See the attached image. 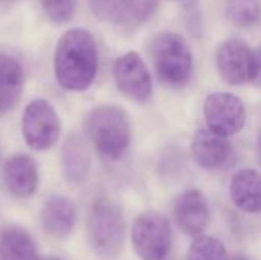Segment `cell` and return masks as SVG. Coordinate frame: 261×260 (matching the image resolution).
Returning <instances> with one entry per match:
<instances>
[{
    "label": "cell",
    "mask_w": 261,
    "mask_h": 260,
    "mask_svg": "<svg viewBox=\"0 0 261 260\" xmlns=\"http://www.w3.org/2000/svg\"><path fill=\"white\" fill-rule=\"evenodd\" d=\"M203 115L208 127L223 136L239 133L246 124V107L231 92H213L205 98Z\"/></svg>",
    "instance_id": "ba28073f"
},
{
    "label": "cell",
    "mask_w": 261,
    "mask_h": 260,
    "mask_svg": "<svg viewBox=\"0 0 261 260\" xmlns=\"http://www.w3.org/2000/svg\"><path fill=\"white\" fill-rule=\"evenodd\" d=\"M87 241L93 253L104 260H115L125 242V219L118 204L96 201L87 218Z\"/></svg>",
    "instance_id": "277c9868"
},
{
    "label": "cell",
    "mask_w": 261,
    "mask_h": 260,
    "mask_svg": "<svg viewBox=\"0 0 261 260\" xmlns=\"http://www.w3.org/2000/svg\"><path fill=\"white\" fill-rule=\"evenodd\" d=\"M0 260H38L31 234L17 225L3 228L0 234Z\"/></svg>",
    "instance_id": "e0dca14e"
},
{
    "label": "cell",
    "mask_w": 261,
    "mask_h": 260,
    "mask_svg": "<svg viewBox=\"0 0 261 260\" xmlns=\"http://www.w3.org/2000/svg\"><path fill=\"white\" fill-rule=\"evenodd\" d=\"M159 2L161 0H121L116 21L130 26H141L151 18Z\"/></svg>",
    "instance_id": "d6986e66"
},
{
    "label": "cell",
    "mask_w": 261,
    "mask_h": 260,
    "mask_svg": "<svg viewBox=\"0 0 261 260\" xmlns=\"http://www.w3.org/2000/svg\"><path fill=\"white\" fill-rule=\"evenodd\" d=\"M174 219L187 236H200L210 222V205L205 195L197 188L184 192L174 204Z\"/></svg>",
    "instance_id": "30bf717a"
},
{
    "label": "cell",
    "mask_w": 261,
    "mask_h": 260,
    "mask_svg": "<svg viewBox=\"0 0 261 260\" xmlns=\"http://www.w3.org/2000/svg\"><path fill=\"white\" fill-rule=\"evenodd\" d=\"M41 260H64V259H61V257H55V256H50V257H44V259H41Z\"/></svg>",
    "instance_id": "603a6c76"
},
{
    "label": "cell",
    "mask_w": 261,
    "mask_h": 260,
    "mask_svg": "<svg viewBox=\"0 0 261 260\" xmlns=\"http://www.w3.org/2000/svg\"><path fill=\"white\" fill-rule=\"evenodd\" d=\"M191 153L199 167L203 170H217L223 167L232 153L228 136H223L210 127L199 129L191 141Z\"/></svg>",
    "instance_id": "8fae6325"
},
{
    "label": "cell",
    "mask_w": 261,
    "mask_h": 260,
    "mask_svg": "<svg viewBox=\"0 0 261 260\" xmlns=\"http://www.w3.org/2000/svg\"><path fill=\"white\" fill-rule=\"evenodd\" d=\"M229 198L236 208L243 213L261 211V173L254 169L236 172L229 182Z\"/></svg>",
    "instance_id": "4fadbf2b"
},
{
    "label": "cell",
    "mask_w": 261,
    "mask_h": 260,
    "mask_svg": "<svg viewBox=\"0 0 261 260\" xmlns=\"http://www.w3.org/2000/svg\"><path fill=\"white\" fill-rule=\"evenodd\" d=\"M24 84V72L20 63L0 52V116L9 113L17 104Z\"/></svg>",
    "instance_id": "2e32d148"
},
{
    "label": "cell",
    "mask_w": 261,
    "mask_h": 260,
    "mask_svg": "<svg viewBox=\"0 0 261 260\" xmlns=\"http://www.w3.org/2000/svg\"><path fill=\"white\" fill-rule=\"evenodd\" d=\"M260 153H261V139H260Z\"/></svg>",
    "instance_id": "d4e9b609"
},
{
    "label": "cell",
    "mask_w": 261,
    "mask_h": 260,
    "mask_svg": "<svg viewBox=\"0 0 261 260\" xmlns=\"http://www.w3.org/2000/svg\"><path fill=\"white\" fill-rule=\"evenodd\" d=\"M76 0H41L44 14L52 23H69L76 12Z\"/></svg>",
    "instance_id": "44dd1931"
},
{
    "label": "cell",
    "mask_w": 261,
    "mask_h": 260,
    "mask_svg": "<svg viewBox=\"0 0 261 260\" xmlns=\"http://www.w3.org/2000/svg\"><path fill=\"white\" fill-rule=\"evenodd\" d=\"M214 60L219 75L231 86H243L258 78V54L240 38L222 41L216 49Z\"/></svg>",
    "instance_id": "8992f818"
},
{
    "label": "cell",
    "mask_w": 261,
    "mask_h": 260,
    "mask_svg": "<svg viewBox=\"0 0 261 260\" xmlns=\"http://www.w3.org/2000/svg\"><path fill=\"white\" fill-rule=\"evenodd\" d=\"M113 75L118 90L135 103H145L151 98L153 81L147 63L136 52H127L116 58Z\"/></svg>",
    "instance_id": "9c48e42d"
},
{
    "label": "cell",
    "mask_w": 261,
    "mask_h": 260,
    "mask_svg": "<svg viewBox=\"0 0 261 260\" xmlns=\"http://www.w3.org/2000/svg\"><path fill=\"white\" fill-rule=\"evenodd\" d=\"M76 221L75 204L66 196H50L41 211V222L46 234L54 239L67 238Z\"/></svg>",
    "instance_id": "5bb4252c"
},
{
    "label": "cell",
    "mask_w": 261,
    "mask_h": 260,
    "mask_svg": "<svg viewBox=\"0 0 261 260\" xmlns=\"http://www.w3.org/2000/svg\"><path fill=\"white\" fill-rule=\"evenodd\" d=\"M150 58L161 83L179 89L193 75V52L188 41L176 32H159L150 41Z\"/></svg>",
    "instance_id": "3957f363"
},
{
    "label": "cell",
    "mask_w": 261,
    "mask_h": 260,
    "mask_svg": "<svg viewBox=\"0 0 261 260\" xmlns=\"http://www.w3.org/2000/svg\"><path fill=\"white\" fill-rule=\"evenodd\" d=\"M121 0H90V8L99 20H118Z\"/></svg>",
    "instance_id": "7402d4cb"
},
{
    "label": "cell",
    "mask_w": 261,
    "mask_h": 260,
    "mask_svg": "<svg viewBox=\"0 0 261 260\" xmlns=\"http://www.w3.org/2000/svg\"><path fill=\"white\" fill-rule=\"evenodd\" d=\"M60 132V118L49 101L37 98L24 107L21 116V133L32 150H49L57 144Z\"/></svg>",
    "instance_id": "52a82bcc"
},
{
    "label": "cell",
    "mask_w": 261,
    "mask_h": 260,
    "mask_svg": "<svg viewBox=\"0 0 261 260\" xmlns=\"http://www.w3.org/2000/svg\"><path fill=\"white\" fill-rule=\"evenodd\" d=\"M173 244V228L159 211L139 215L132 227V245L141 260H164Z\"/></svg>",
    "instance_id": "5b68a950"
},
{
    "label": "cell",
    "mask_w": 261,
    "mask_h": 260,
    "mask_svg": "<svg viewBox=\"0 0 261 260\" xmlns=\"http://www.w3.org/2000/svg\"><path fill=\"white\" fill-rule=\"evenodd\" d=\"M84 127L90 143L104 159H121L130 146V121L118 106L106 104L92 109L86 116Z\"/></svg>",
    "instance_id": "7a4b0ae2"
},
{
    "label": "cell",
    "mask_w": 261,
    "mask_h": 260,
    "mask_svg": "<svg viewBox=\"0 0 261 260\" xmlns=\"http://www.w3.org/2000/svg\"><path fill=\"white\" fill-rule=\"evenodd\" d=\"M90 170V152L86 141L78 135H70L61 150V172L67 182L81 184Z\"/></svg>",
    "instance_id": "9a60e30c"
},
{
    "label": "cell",
    "mask_w": 261,
    "mask_h": 260,
    "mask_svg": "<svg viewBox=\"0 0 261 260\" xmlns=\"http://www.w3.org/2000/svg\"><path fill=\"white\" fill-rule=\"evenodd\" d=\"M5 185L17 198H29L38 187V169L28 155H14L3 166Z\"/></svg>",
    "instance_id": "7c38bea8"
},
{
    "label": "cell",
    "mask_w": 261,
    "mask_h": 260,
    "mask_svg": "<svg viewBox=\"0 0 261 260\" xmlns=\"http://www.w3.org/2000/svg\"><path fill=\"white\" fill-rule=\"evenodd\" d=\"M226 18L240 29H251L261 23V0H225Z\"/></svg>",
    "instance_id": "ac0fdd59"
},
{
    "label": "cell",
    "mask_w": 261,
    "mask_h": 260,
    "mask_svg": "<svg viewBox=\"0 0 261 260\" xmlns=\"http://www.w3.org/2000/svg\"><path fill=\"white\" fill-rule=\"evenodd\" d=\"M234 260H249V259H246V257H242V256H239V257H236Z\"/></svg>",
    "instance_id": "cb8c5ba5"
},
{
    "label": "cell",
    "mask_w": 261,
    "mask_h": 260,
    "mask_svg": "<svg viewBox=\"0 0 261 260\" xmlns=\"http://www.w3.org/2000/svg\"><path fill=\"white\" fill-rule=\"evenodd\" d=\"M187 260H229L226 247L211 236H197L190 250Z\"/></svg>",
    "instance_id": "ffe728a7"
},
{
    "label": "cell",
    "mask_w": 261,
    "mask_h": 260,
    "mask_svg": "<svg viewBox=\"0 0 261 260\" xmlns=\"http://www.w3.org/2000/svg\"><path fill=\"white\" fill-rule=\"evenodd\" d=\"M99 66L98 44L90 31L73 28L66 31L57 43L54 70L58 84L70 92L87 90Z\"/></svg>",
    "instance_id": "6da1fadb"
}]
</instances>
